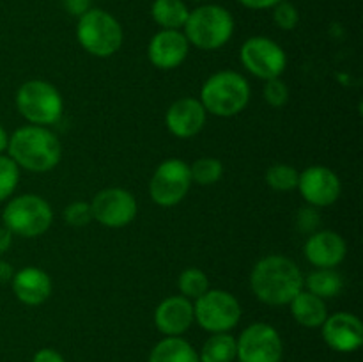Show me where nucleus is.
Returning a JSON list of instances; mask_svg holds the SVG:
<instances>
[{"label": "nucleus", "mask_w": 363, "mask_h": 362, "mask_svg": "<svg viewBox=\"0 0 363 362\" xmlns=\"http://www.w3.org/2000/svg\"><path fill=\"white\" fill-rule=\"evenodd\" d=\"M197 353L201 362H234L236 361V337L229 332L211 334Z\"/></svg>", "instance_id": "obj_24"}, {"label": "nucleus", "mask_w": 363, "mask_h": 362, "mask_svg": "<svg viewBox=\"0 0 363 362\" xmlns=\"http://www.w3.org/2000/svg\"><path fill=\"white\" fill-rule=\"evenodd\" d=\"M241 64L261 80L280 78L287 67V55L282 46L264 35H254L241 45Z\"/></svg>", "instance_id": "obj_11"}, {"label": "nucleus", "mask_w": 363, "mask_h": 362, "mask_svg": "<svg viewBox=\"0 0 363 362\" xmlns=\"http://www.w3.org/2000/svg\"><path fill=\"white\" fill-rule=\"evenodd\" d=\"M195 322L194 302L181 295L167 297L155 311V325L165 337H181Z\"/></svg>", "instance_id": "obj_16"}, {"label": "nucleus", "mask_w": 363, "mask_h": 362, "mask_svg": "<svg viewBox=\"0 0 363 362\" xmlns=\"http://www.w3.org/2000/svg\"><path fill=\"white\" fill-rule=\"evenodd\" d=\"M147 362H201L199 353L183 337H163L155 344Z\"/></svg>", "instance_id": "obj_21"}, {"label": "nucleus", "mask_w": 363, "mask_h": 362, "mask_svg": "<svg viewBox=\"0 0 363 362\" xmlns=\"http://www.w3.org/2000/svg\"><path fill=\"white\" fill-rule=\"evenodd\" d=\"M4 227L23 238H35L52 227L53 212L48 201L35 194L16 195L2 212Z\"/></svg>", "instance_id": "obj_6"}, {"label": "nucleus", "mask_w": 363, "mask_h": 362, "mask_svg": "<svg viewBox=\"0 0 363 362\" xmlns=\"http://www.w3.org/2000/svg\"><path fill=\"white\" fill-rule=\"evenodd\" d=\"M282 355V337L268 323H252L236 339L238 362H280Z\"/></svg>", "instance_id": "obj_10"}, {"label": "nucleus", "mask_w": 363, "mask_h": 362, "mask_svg": "<svg viewBox=\"0 0 363 362\" xmlns=\"http://www.w3.org/2000/svg\"><path fill=\"white\" fill-rule=\"evenodd\" d=\"M190 9L183 0H155L151 16L163 31H181L188 20Z\"/></svg>", "instance_id": "obj_23"}, {"label": "nucleus", "mask_w": 363, "mask_h": 362, "mask_svg": "<svg viewBox=\"0 0 363 362\" xmlns=\"http://www.w3.org/2000/svg\"><path fill=\"white\" fill-rule=\"evenodd\" d=\"M291 314L300 323L301 327L307 329H321L325 319L328 318V309L326 302L323 298L315 297L311 291L301 290L293 300L289 302Z\"/></svg>", "instance_id": "obj_20"}, {"label": "nucleus", "mask_w": 363, "mask_h": 362, "mask_svg": "<svg viewBox=\"0 0 363 362\" xmlns=\"http://www.w3.org/2000/svg\"><path fill=\"white\" fill-rule=\"evenodd\" d=\"M303 290L326 300L339 297L344 290V279L335 268H315L303 279Z\"/></svg>", "instance_id": "obj_22"}, {"label": "nucleus", "mask_w": 363, "mask_h": 362, "mask_svg": "<svg viewBox=\"0 0 363 362\" xmlns=\"http://www.w3.org/2000/svg\"><path fill=\"white\" fill-rule=\"evenodd\" d=\"M190 52V43L181 31H160L147 46V57L158 70H176Z\"/></svg>", "instance_id": "obj_15"}, {"label": "nucleus", "mask_w": 363, "mask_h": 362, "mask_svg": "<svg viewBox=\"0 0 363 362\" xmlns=\"http://www.w3.org/2000/svg\"><path fill=\"white\" fill-rule=\"evenodd\" d=\"M64 6H66V9L71 14H74L78 18L87 13L89 9H92L91 0H64Z\"/></svg>", "instance_id": "obj_34"}, {"label": "nucleus", "mask_w": 363, "mask_h": 362, "mask_svg": "<svg viewBox=\"0 0 363 362\" xmlns=\"http://www.w3.org/2000/svg\"><path fill=\"white\" fill-rule=\"evenodd\" d=\"M9 158L28 172H50L62 158V146L46 126L27 124L14 131L7 142Z\"/></svg>", "instance_id": "obj_2"}, {"label": "nucleus", "mask_w": 363, "mask_h": 362, "mask_svg": "<svg viewBox=\"0 0 363 362\" xmlns=\"http://www.w3.org/2000/svg\"><path fill=\"white\" fill-rule=\"evenodd\" d=\"M77 39L91 55L106 59L123 46V27L110 13L103 9H89L78 18Z\"/></svg>", "instance_id": "obj_5"}, {"label": "nucleus", "mask_w": 363, "mask_h": 362, "mask_svg": "<svg viewBox=\"0 0 363 362\" xmlns=\"http://www.w3.org/2000/svg\"><path fill=\"white\" fill-rule=\"evenodd\" d=\"M62 216L66 224H69L71 227H85L92 220L91 204L85 201L71 202V204L66 206Z\"/></svg>", "instance_id": "obj_30"}, {"label": "nucleus", "mask_w": 363, "mask_h": 362, "mask_svg": "<svg viewBox=\"0 0 363 362\" xmlns=\"http://www.w3.org/2000/svg\"><path fill=\"white\" fill-rule=\"evenodd\" d=\"M20 181V167L6 155H0V202L9 199Z\"/></svg>", "instance_id": "obj_28"}, {"label": "nucleus", "mask_w": 363, "mask_h": 362, "mask_svg": "<svg viewBox=\"0 0 363 362\" xmlns=\"http://www.w3.org/2000/svg\"><path fill=\"white\" fill-rule=\"evenodd\" d=\"M194 316L206 332H230L241 319V305L229 291L209 287L194 302Z\"/></svg>", "instance_id": "obj_8"}, {"label": "nucleus", "mask_w": 363, "mask_h": 362, "mask_svg": "<svg viewBox=\"0 0 363 362\" xmlns=\"http://www.w3.org/2000/svg\"><path fill=\"white\" fill-rule=\"evenodd\" d=\"M183 28L190 45L201 50H218L233 38L234 18L225 7L204 4L190 11Z\"/></svg>", "instance_id": "obj_4"}, {"label": "nucleus", "mask_w": 363, "mask_h": 362, "mask_svg": "<svg viewBox=\"0 0 363 362\" xmlns=\"http://www.w3.org/2000/svg\"><path fill=\"white\" fill-rule=\"evenodd\" d=\"M303 273L293 259L272 254L259 259L250 272L255 298L266 305H289L303 290Z\"/></svg>", "instance_id": "obj_1"}, {"label": "nucleus", "mask_w": 363, "mask_h": 362, "mask_svg": "<svg viewBox=\"0 0 363 362\" xmlns=\"http://www.w3.org/2000/svg\"><path fill=\"white\" fill-rule=\"evenodd\" d=\"M305 258L315 268H335L346 259V240L335 231H318L305 241Z\"/></svg>", "instance_id": "obj_17"}, {"label": "nucleus", "mask_w": 363, "mask_h": 362, "mask_svg": "<svg viewBox=\"0 0 363 362\" xmlns=\"http://www.w3.org/2000/svg\"><path fill=\"white\" fill-rule=\"evenodd\" d=\"M14 277V268L9 261L6 259H0V284L11 283Z\"/></svg>", "instance_id": "obj_36"}, {"label": "nucleus", "mask_w": 363, "mask_h": 362, "mask_svg": "<svg viewBox=\"0 0 363 362\" xmlns=\"http://www.w3.org/2000/svg\"><path fill=\"white\" fill-rule=\"evenodd\" d=\"M300 172L289 163H275L266 170V183L277 192H291L298 187Z\"/></svg>", "instance_id": "obj_27"}, {"label": "nucleus", "mask_w": 363, "mask_h": 362, "mask_svg": "<svg viewBox=\"0 0 363 362\" xmlns=\"http://www.w3.org/2000/svg\"><path fill=\"white\" fill-rule=\"evenodd\" d=\"M92 220L105 227L119 229L135 220L138 212L137 199L124 188H105L94 195L91 202Z\"/></svg>", "instance_id": "obj_12"}, {"label": "nucleus", "mask_w": 363, "mask_h": 362, "mask_svg": "<svg viewBox=\"0 0 363 362\" xmlns=\"http://www.w3.org/2000/svg\"><path fill=\"white\" fill-rule=\"evenodd\" d=\"M273 21L279 28L282 31H293L298 27V21H300V13H298L296 7L291 2L284 0V2L277 4L273 7Z\"/></svg>", "instance_id": "obj_29"}, {"label": "nucleus", "mask_w": 363, "mask_h": 362, "mask_svg": "<svg viewBox=\"0 0 363 362\" xmlns=\"http://www.w3.org/2000/svg\"><path fill=\"white\" fill-rule=\"evenodd\" d=\"M199 99L206 112L213 116H238L250 103V84L238 71H218L204 82Z\"/></svg>", "instance_id": "obj_3"}, {"label": "nucleus", "mask_w": 363, "mask_h": 362, "mask_svg": "<svg viewBox=\"0 0 363 362\" xmlns=\"http://www.w3.org/2000/svg\"><path fill=\"white\" fill-rule=\"evenodd\" d=\"M319 222V215L315 212V208H301V212L298 213V227H300L303 233L312 231Z\"/></svg>", "instance_id": "obj_32"}, {"label": "nucleus", "mask_w": 363, "mask_h": 362, "mask_svg": "<svg viewBox=\"0 0 363 362\" xmlns=\"http://www.w3.org/2000/svg\"><path fill=\"white\" fill-rule=\"evenodd\" d=\"M191 181L201 187H209V185L218 183L220 177L223 176V163L213 156H202L195 160L190 165Z\"/></svg>", "instance_id": "obj_26"}, {"label": "nucleus", "mask_w": 363, "mask_h": 362, "mask_svg": "<svg viewBox=\"0 0 363 362\" xmlns=\"http://www.w3.org/2000/svg\"><path fill=\"white\" fill-rule=\"evenodd\" d=\"M13 245V233L7 227H0V256L6 254Z\"/></svg>", "instance_id": "obj_37"}, {"label": "nucleus", "mask_w": 363, "mask_h": 362, "mask_svg": "<svg viewBox=\"0 0 363 362\" xmlns=\"http://www.w3.org/2000/svg\"><path fill=\"white\" fill-rule=\"evenodd\" d=\"M177 287H179L181 297L195 302L209 290V277L204 270L191 266V268L181 272L179 279H177Z\"/></svg>", "instance_id": "obj_25"}, {"label": "nucleus", "mask_w": 363, "mask_h": 362, "mask_svg": "<svg viewBox=\"0 0 363 362\" xmlns=\"http://www.w3.org/2000/svg\"><path fill=\"white\" fill-rule=\"evenodd\" d=\"M296 188L312 208L332 206L342 192L339 176L326 165H311L301 170Z\"/></svg>", "instance_id": "obj_13"}, {"label": "nucleus", "mask_w": 363, "mask_h": 362, "mask_svg": "<svg viewBox=\"0 0 363 362\" xmlns=\"http://www.w3.org/2000/svg\"><path fill=\"white\" fill-rule=\"evenodd\" d=\"M11 286L18 300L25 305L45 304L53 290L52 277L38 266H25L14 272Z\"/></svg>", "instance_id": "obj_19"}, {"label": "nucleus", "mask_w": 363, "mask_h": 362, "mask_svg": "<svg viewBox=\"0 0 363 362\" xmlns=\"http://www.w3.org/2000/svg\"><path fill=\"white\" fill-rule=\"evenodd\" d=\"M16 109L23 119L35 126L55 124L64 110L60 92L46 80H28L16 92Z\"/></svg>", "instance_id": "obj_7"}, {"label": "nucleus", "mask_w": 363, "mask_h": 362, "mask_svg": "<svg viewBox=\"0 0 363 362\" xmlns=\"http://www.w3.org/2000/svg\"><path fill=\"white\" fill-rule=\"evenodd\" d=\"M262 94H264V99L268 102V105L275 106H284L287 102H289V87L284 80L280 78H272V80H266L264 89H262Z\"/></svg>", "instance_id": "obj_31"}, {"label": "nucleus", "mask_w": 363, "mask_h": 362, "mask_svg": "<svg viewBox=\"0 0 363 362\" xmlns=\"http://www.w3.org/2000/svg\"><path fill=\"white\" fill-rule=\"evenodd\" d=\"M7 142H9V137H7L6 130L0 126V155H2V153L7 149Z\"/></svg>", "instance_id": "obj_38"}, {"label": "nucleus", "mask_w": 363, "mask_h": 362, "mask_svg": "<svg viewBox=\"0 0 363 362\" xmlns=\"http://www.w3.org/2000/svg\"><path fill=\"white\" fill-rule=\"evenodd\" d=\"M323 339L339 353L357 351L363 344V323L357 314L351 312H335L328 316L321 325Z\"/></svg>", "instance_id": "obj_14"}, {"label": "nucleus", "mask_w": 363, "mask_h": 362, "mask_svg": "<svg viewBox=\"0 0 363 362\" xmlns=\"http://www.w3.org/2000/svg\"><path fill=\"white\" fill-rule=\"evenodd\" d=\"M280 2H284V0H240L241 6L248 7V9H254V11L273 9V7Z\"/></svg>", "instance_id": "obj_35"}, {"label": "nucleus", "mask_w": 363, "mask_h": 362, "mask_svg": "<svg viewBox=\"0 0 363 362\" xmlns=\"http://www.w3.org/2000/svg\"><path fill=\"white\" fill-rule=\"evenodd\" d=\"M32 362H66V358L53 348H41L34 353Z\"/></svg>", "instance_id": "obj_33"}, {"label": "nucleus", "mask_w": 363, "mask_h": 362, "mask_svg": "<svg viewBox=\"0 0 363 362\" xmlns=\"http://www.w3.org/2000/svg\"><path fill=\"white\" fill-rule=\"evenodd\" d=\"M208 112L201 99L179 98L169 106L165 116L167 128L177 138H191L204 128Z\"/></svg>", "instance_id": "obj_18"}, {"label": "nucleus", "mask_w": 363, "mask_h": 362, "mask_svg": "<svg viewBox=\"0 0 363 362\" xmlns=\"http://www.w3.org/2000/svg\"><path fill=\"white\" fill-rule=\"evenodd\" d=\"M191 183L190 165L184 160L169 158L156 167L149 181V194L158 206L172 208L186 197Z\"/></svg>", "instance_id": "obj_9"}]
</instances>
